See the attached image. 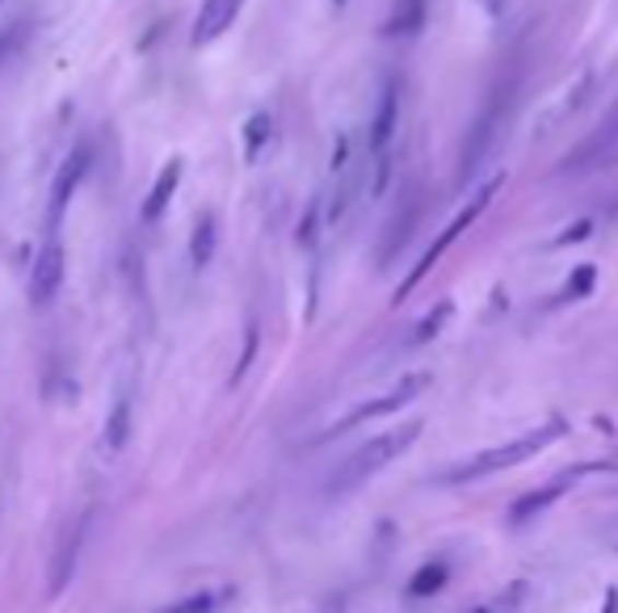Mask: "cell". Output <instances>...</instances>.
<instances>
[{
  "mask_svg": "<svg viewBox=\"0 0 618 613\" xmlns=\"http://www.w3.org/2000/svg\"><path fill=\"white\" fill-rule=\"evenodd\" d=\"M564 433H568L564 421H547V425H538L526 437H513L505 446H492V450H480L476 458H467L463 467H455L446 475V483H471V480H485V475H497V471H510V467H522L526 458L543 453L551 441H560Z\"/></svg>",
  "mask_w": 618,
  "mask_h": 613,
  "instance_id": "obj_1",
  "label": "cell"
},
{
  "mask_svg": "<svg viewBox=\"0 0 618 613\" xmlns=\"http://www.w3.org/2000/svg\"><path fill=\"white\" fill-rule=\"evenodd\" d=\"M417 433H421V421H408V425L392 428V433L371 437L366 446H358V450L337 467V475H333V483H328V492H353V487H362V483L371 480V475H378L383 467H392V462L417 441Z\"/></svg>",
  "mask_w": 618,
  "mask_h": 613,
  "instance_id": "obj_2",
  "label": "cell"
},
{
  "mask_svg": "<svg viewBox=\"0 0 618 613\" xmlns=\"http://www.w3.org/2000/svg\"><path fill=\"white\" fill-rule=\"evenodd\" d=\"M497 189H501V177H492L488 186H480V189H476V193H471V198H467V202H463V207H458L455 219H451V223H446V227H442V232L433 236L430 248H425V257H421V266L412 269V273H408V278H404V282H400V291H396V303H404L408 294H412V291H417V286H421V282H425V278H430L433 266L442 261V252H446V248H451V244H455L458 236H463V232H467V227H471V223H476V219L485 214V207H488V202H492V193H497Z\"/></svg>",
  "mask_w": 618,
  "mask_h": 613,
  "instance_id": "obj_3",
  "label": "cell"
},
{
  "mask_svg": "<svg viewBox=\"0 0 618 613\" xmlns=\"http://www.w3.org/2000/svg\"><path fill=\"white\" fill-rule=\"evenodd\" d=\"M430 387V374H408V378H400L387 396H378V400L362 403V408H353L346 421H337V425L328 428V437H337V433H346V428L362 425V421H378V416H392V412H400L404 403H412L421 391Z\"/></svg>",
  "mask_w": 618,
  "mask_h": 613,
  "instance_id": "obj_4",
  "label": "cell"
},
{
  "mask_svg": "<svg viewBox=\"0 0 618 613\" xmlns=\"http://www.w3.org/2000/svg\"><path fill=\"white\" fill-rule=\"evenodd\" d=\"M597 471H606V462H572L568 471H560L556 480H547L538 492H530V496H522L517 505H513V521H530V517H538L547 505H556L560 496H564L568 487H576L581 480H590V475H597Z\"/></svg>",
  "mask_w": 618,
  "mask_h": 613,
  "instance_id": "obj_5",
  "label": "cell"
},
{
  "mask_svg": "<svg viewBox=\"0 0 618 613\" xmlns=\"http://www.w3.org/2000/svg\"><path fill=\"white\" fill-rule=\"evenodd\" d=\"M396 122H400V89L387 84L383 97H378L375 122H371V156H375V193L387 186V148L396 139Z\"/></svg>",
  "mask_w": 618,
  "mask_h": 613,
  "instance_id": "obj_6",
  "label": "cell"
},
{
  "mask_svg": "<svg viewBox=\"0 0 618 613\" xmlns=\"http://www.w3.org/2000/svg\"><path fill=\"white\" fill-rule=\"evenodd\" d=\"M63 240L59 236H47L38 257H34V269H30V303L34 307H47L59 286H63Z\"/></svg>",
  "mask_w": 618,
  "mask_h": 613,
  "instance_id": "obj_7",
  "label": "cell"
},
{
  "mask_svg": "<svg viewBox=\"0 0 618 613\" xmlns=\"http://www.w3.org/2000/svg\"><path fill=\"white\" fill-rule=\"evenodd\" d=\"M84 173H89V148H77L63 168H59V177H55L51 186V202H47V236H59V227H63V214H68V202H72V193L81 189Z\"/></svg>",
  "mask_w": 618,
  "mask_h": 613,
  "instance_id": "obj_8",
  "label": "cell"
},
{
  "mask_svg": "<svg viewBox=\"0 0 618 613\" xmlns=\"http://www.w3.org/2000/svg\"><path fill=\"white\" fill-rule=\"evenodd\" d=\"M84 530H89V512L77 517V526H68L59 546H55V559H51V597H59L63 588L72 585L77 576V559H81V546H84Z\"/></svg>",
  "mask_w": 618,
  "mask_h": 613,
  "instance_id": "obj_9",
  "label": "cell"
},
{
  "mask_svg": "<svg viewBox=\"0 0 618 613\" xmlns=\"http://www.w3.org/2000/svg\"><path fill=\"white\" fill-rule=\"evenodd\" d=\"M244 0H207L202 9H198V17H194V47H207V43H215L223 38L232 22H236V13H241Z\"/></svg>",
  "mask_w": 618,
  "mask_h": 613,
  "instance_id": "obj_10",
  "label": "cell"
},
{
  "mask_svg": "<svg viewBox=\"0 0 618 613\" xmlns=\"http://www.w3.org/2000/svg\"><path fill=\"white\" fill-rule=\"evenodd\" d=\"M182 173H186V164L182 161H168L156 173V181H152V193H148V202H143V223H161V214L168 211V202H173V193L182 186Z\"/></svg>",
  "mask_w": 618,
  "mask_h": 613,
  "instance_id": "obj_11",
  "label": "cell"
},
{
  "mask_svg": "<svg viewBox=\"0 0 618 613\" xmlns=\"http://www.w3.org/2000/svg\"><path fill=\"white\" fill-rule=\"evenodd\" d=\"M211 257H215V219L207 214V219H198V227H194L189 261H194V269H207L211 266Z\"/></svg>",
  "mask_w": 618,
  "mask_h": 613,
  "instance_id": "obj_12",
  "label": "cell"
},
{
  "mask_svg": "<svg viewBox=\"0 0 618 613\" xmlns=\"http://www.w3.org/2000/svg\"><path fill=\"white\" fill-rule=\"evenodd\" d=\"M446 576H451V567H446V563H425V567L408 580V597H433L438 588L446 585Z\"/></svg>",
  "mask_w": 618,
  "mask_h": 613,
  "instance_id": "obj_13",
  "label": "cell"
},
{
  "mask_svg": "<svg viewBox=\"0 0 618 613\" xmlns=\"http://www.w3.org/2000/svg\"><path fill=\"white\" fill-rule=\"evenodd\" d=\"M127 433H131V403L118 400V408H114V416H109V425H106L109 450H123V446H127Z\"/></svg>",
  "mask_w": 618,
  "mask_h": 613,
  "instance_id": "obj_14",
  "label": "cell"
},
{
  "mask_svg": "<svg viewBox=\"0 0 618 613\" xmlns=\"http://www.w3.org/2000/svg\"><path fill=\"white\" fill-rule=\"evenodd\" d=\"M451 311H455L451 303H438L430 316H425V320L412 328V345H425V341H433V337H438V328L451 320Z\"/></svg>",
  "mask_w": 618,
  "mask_h": 613,
  "instance_id": "obj_15",
  "label": "cell"
},
{
  "mask_svg": "<svg viewBox=\"0 0 618 613\" xmlns=\"http://www.w3.org/2000/svg\"><path fill=\"white\" fill-rule=\"evenodd\" d=\"M266 139H269V114H253L248 127H244V156L257 161V152H261Z\"/></svg>",
  "mask_w": 618,
  "mask_h": 613,
  "instance_id": "obj_16",
  "label": "cell"
},
{
  "mask_svg": "<svg viewBox=\"0 0 618 613\" xmlns=\"http://www.w3.org/2000/svg\"><path fill=\"white\" fill-rule=\"evenodd\" d=\"M215 605H219L215 592H194V597H186V601H177V605H168L161 613H211Z\"/></svg>",
  "mask_w": 618,
  "mask_h": 613,
  "instance_id": "obj_17",
  "label": "cell"
},
{
  "mask_svg": "<svg viewBox=\"0 0 618 613\" xmlns=\"http://www.w3.org/2000/svg\"><path fill=\"white\" fill-rule=\"evenodd\" d=\"M593 286H597V269L593 266H581L572 278H568V291H564V298H581V294H590Z\"/></svg>",
  "mask_w": 618,
  "mask_h": 613,
  "instance_id": "obj_18",
  "label": "cell"
},
{
  "mask_svg": "<svg viewBox=\"0 0 618 613\" xmlns=\"http://www.w3.org/2000/svg\"><path fill=\"white\" fill-rule=\"evenodd\" d=\"M590 232H593V223H590V219H581V223H572V227H568L564 236L556 240V248H560V244H576V240H585Z\"/></svg>",
  "mask_w": 618,
  "mask_h": 613,
  "instance_id": "obj_19",
  "label": "cell"
},
{
  "mask_svg": "<svg viewBox=\"0 0 618 613\" xmlns=\"http://www.w3.org/2000/svg\"><path fill=\"white\" fill-rule=\"evenodd\" d=\"M18 43H22V26L13 30V34H9V38H0V63H4V59H9V55H13V47H18Z\"/></svg>",
  "mask_w": 618,
  "mask_h": 613,
  "instance_id": "obj_20",
  "label": "cell"
},
{
  "mask_svg": "<svg viewBox=\"0 0 618 613\" xmlns=\"http://www.w3.org/2000/svg\"><path fill=\"white\" fill-rule=\"evenodd\" d=\"M476 4H480V9H485L488 17H501V13H505V4H510V0H476Z\"/></svg>",
  "mask_w": 618,
  "mask_h": 613,
  "instance_id": "obj_21",
  "label": "cell"
},
{
  "mask_svg": "<svg viewBox=\"0 0 618 613\" xmlns=\"http://www.w3.org/2000/svg\"><path fill=\"white\" fill-rule=\"evenodd\" d=\"M602 613H618V592H615V588H606V605H602Z\"/></svg>",
  "mask_w": 618,
  "mask_h": 613,
  "instance_id": "obj_22",
  "label": "cell"
},
{
  "mask_svg": "<svg viewBox=\"0 0 618 613\" xmlns=\"http://www.w3.org/2000/svg\"><path fill=\"white\" fill-rule=\"evenodd\" d=\"M476 613H492V610H476Z\"/></svg>",
  "mask_w": 618,
  "mask_h": 613,
  "instance_id": "obj_23",
  "label": "cell"
}]
</instances>
